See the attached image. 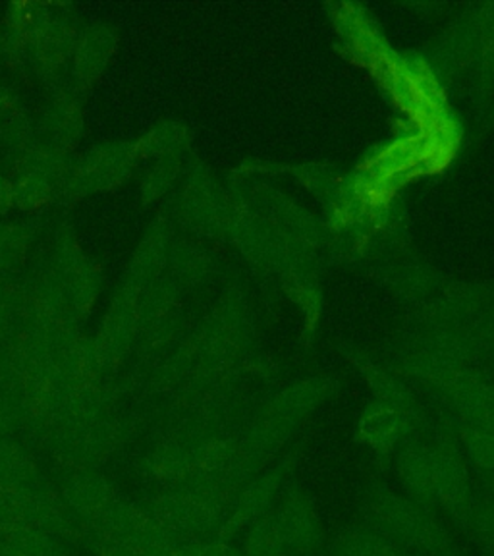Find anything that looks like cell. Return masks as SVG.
<instances>
[{"label":"cell","instance_id":"6da1fadb","mask_svg":"<svg viewBox=\"0 0 494 556\" xmlns=\"http://www.w3.org/2000/svg\"><path fill=\"white\" fill-rule=\"evenodd\" d=\"M369 528L417 556H461L451 531L426 504L375 483L365 498Z\"/></svg>","mask_w":494,"mask_h":556},{"label":"cell","instance_id":"7a4b0ae2","mask_svg":"<svg viewBox=\"0 0 494 556\" xmlns=\"http://www.w3.org/2000/svg\"><path fill=\"white\" fill-rule=\"evenodd\" d=\"M290 555L309 556L322 547V530L317 510L304 489L288 486L287 495L273 513Z\"/></svg>","mask_w":494,"mask_h":556},{"label":"cell","instance_id":"3957f363","mask_svg":"<svg viewBox=\"0 0 494 556\" xmlns=\"http://www.w3.org/2000/svg\"><path fill=\"white\" fill-rule=\"evenodd\" d=\"M292 468V462H280L278 466L263 473L261 478L250 479L248 486L243 489L242 495L236 501L235 510L226 520L220 530V541H230L238 533L248 530L255 521L263 516L270 514L273 504L277 501L278 493L288 481V473Z\"/></svg>","mask_w":494,"mask_h":556},{"label":"cell","instance_id":"277c9868","mask_svg":"<svg viewBox=\"0 0 494 556\" xmlns=\"http://www.w3.org/2000/svg\"><path fill=\"white\" fill-rule=\"evenodd\" d=\"M434 501L454 523H460L473 503V483L466 464L456 452H433Z\"/></svg>","mask_w":494,"mask_h":556},{"label":"cell","instance_id":"5b68a950","mask_svg":"<svg viewBox=\"0 0 494 556\" xmlns=\"http://www.w3.org/2000/svg\"><path fill=\"white\" fill-rule=\"evenodd\" d=\"M400 483L406 496L429 508L436 506L434 501L433 452L421 446H408L398 458Z\"/></svg>","mask_w":494,"mask_h":556},{"label":"cell","instance_id":"8992f818","mask_svg":"<svg viewBox=\"0 0 494 556\" xmlns=\"http://www.w3.org/2000/svg\"><path fill=\"white\" fill-rule=\"evenodd\" d=\"M330 556H411L406 548L373 528H354L334 539Z\"/></svg>","mask_w":494,"mask_h":556},{"label":"cell","instance_id":"52a82bcc","mask_svg":"<svg viewBox=\"0 0 494 556\" xmlns=\"http://www.w3.org/2000/svg\"><path fill=\"white\" fill-rule=\"evenodd\" d=\"M245 556H292L287 547V541L278 530L277 520L273 513L263 516L248 528L245 543H243Z\"/></svg>","mask_w":494,"mask_h":556},{"label":"cell","instance_id":"ba28073f","mask_svg":"<svg viewBox=\"0 0 494 556\" xmlns=\"http://www.w3.org/2000/svg\"><path fill=\"white\" fill-rule=\"evenodd\" d=\"M460 530L466 531L469 538L478 547L483 548L486 555L494 556V503L486 501L483 496H476L473 503L464 514L460 523Z\"/></svg>","mask_w":494,"mask_h":556},{"label":"cell","instance_id":"9c48e42d","mask_svg":"<svg viewBox=\"0 0 494 556\" xmlns=\"http://www.w3.org/2000/svg\"><path fill=\"white\" fill-rule=\"evenodd\" d=\"M468 452L478 466L494 473V439L483 434H469Z\"/></svg>","mask_w":494,"mask_h":556},{"label":"cell","instance_id":"30bf717a","mask_svg":"<svg viewBox=\"0 0 494 556\" xmlns=\"http://www.w3.org/2000/svg\"><path fill=\"white\" fill-rule=\"evenodd\" d=\"M191 556H245L243 555V551L240 548L230 547L226 541H220V543H213V545H207V547H201L195 555Z\"/></svg>","mask_w":494,"mask_h":556}]
</instances>
